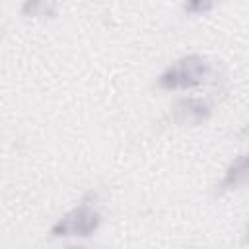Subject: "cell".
<instances>
[{"instance_id": "cell-4", "label": "cell", "mask_w": 249, "mask_h": 249, "mask_svg": "<svg viewBox=\"0 0 249 249\" xmlns=\"http://www.w3.org/2000/svg\"><path fill=\"white\" fill-rule=\"evenodd\" d=\"M247 181V158L241 154L237 156L226 169L222 181H220V187H218V193L224 195L228 191H233L237 187H241L243 183Z\"/></svg>"}, {"instance_id": "cell-6", "label": "cell", "mask_w": 249, "mask_h": 249, "mask_svg": "<svg viewBox=\"0 0 249 249\" xmlns=\"http://www.w3.org/2000/svg\"><path fill=\"white\" fill-rule=\"evenodd\" d=\"M222 0H185L183 2V12L189 16H204L212 12Z\"/></svg>"}, {"instance_id": "cell-2", "label": "cell", "mask_w": 249, "mask_h": 249, "mask_svg": "<svg viewBox=\"0 0 249 249\" xmlns=\"http://www.w3.org/2000/svg\"><path fill=\"white\" fill-rule=\"evenodd\" d=\"M101 226V212L93 204V200L88 196L82 198L74 208L64 212L53 226L51 235L53 237H89L93 235Z\"/></svg>"}, {"instance_id": "cell-5", "label": "cell", "mask_w": 249, "mask_h": 249, "mask_svg": "<svg viewBox=\"0 0 249 249\" xmlns=\"http://www.w3.org/2000/svg\"><path fill=\"white\" fill-rule=\"evenodd\" d=\"M19 12L23 18L53 19L58 16V6L54 0H23Z\"/></svg>"}, {"instance_id": "cell-3", "label": "cell", "mask_w": 249, "mask_h": 249, "mask_svg": "<svg viewBox=\"0 0 249 249\" xmlns=\"http://www.w3.org/2000/svg\"><path fill=\"white\" fill-rule=\"evenodd\" d=\"M212 115V107L202 97H179L171 107V119L181 126H198Z\"/></svg>"}, {"instance_id": "cell-1", "label": "cell", "mask_w": 249, "mask_h": 249, "mask_svg": "<svg viewBox=\"0 0 249 249\" xmlns=\"http://www.w3.org/2000/svg\"><path fill=\"white\" fill-rule=\"evenodd\" d=\"M212 74V64L206 56L191 53L179 56L173 64H169L158 78V86L165 91L177 89H193L202 86Z\"/></svg>"}]
</instances>
